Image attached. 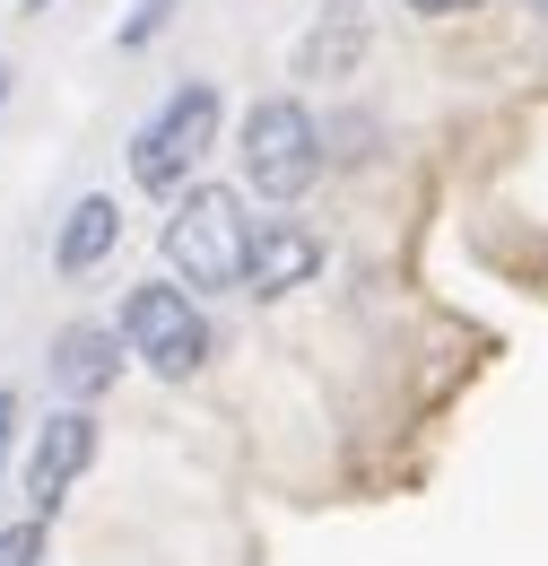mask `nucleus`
Here are the masks:
<instances>
[{"mask_svg": "<svg viewBox=\"0 0 548 566\" xmlns=\"http://www.w3.org/2000/svg\"><path fill=\"white\" fill-rule=\"evenodd\" d=\"M244 253H253V218L226 184H192L175 218H166V262L183 287H244Z\"/></svg>", "mask_w": 548, "mask_h": 566, "instance_id": "obj_1", "label": "nucleus"}, {"mask_svg": "<svg viewBox=\"0 0 548 566\" xmlns=\"http://www.w3.org/2000/svg\"><path fill=\"white\" fill-rule=\"evenodd\" d=\"M244 184L262 192V201H296L314 175H323V132H314V114L296 105V96H262L253 114H244Z\"/></svg>", "mask_w": 548, "mask_h": 566, "instance_id": "obj_2", "label": "nucleus"}, {"mask_svg": "<svg viewBox=\"0 0 548 566\" xmlns=\"http://www.w3.org/2000/svg\"><path fill=\"white\" fill-rule=\"evenodd\" d=\"M209 140H218V87H209V78H183V87L139 123V140H131L139 192H175V184L209 157Z\"/></svg>", "mask_w": 548, "mask_h": 566, "instance_id": "obj_3", "label": "nucleus"}, {"mask_svg": "<svg viewBox=\"0 0 548 566\" xmlns=\"http://www.w3.org/2000/svg\"><path fill=\"white\" fill-rule=\"evenodd\" d=\"M123 340H131V357H148L166 384H183V375L209 366V314L192 305V287L148 280V287L123 296Z\"/></svg>", "mask_w": 548, "mask_h": 566, "instance_id": "obj_4", "label": "nucleus"}, {"mask_svg": "<svg viewBox=\"0 0 548 566\" xmlns=\"http://www.w3.org/2000/svg\"><path fill=\"white\" fill-rule=\"evenodd\" d=\"M87 462H96V419H87V410H53V419L35 427V453H27V496H35V514H53Z\"/></svg>", "mask_w": 548, "mask_h": 566, "instance_id": "obj_5", "label": "nucleus"}, {"mask_svg": "<svg viewBox=\"0 0 548 566\" xmlns=\"http://www.w3.org/2000/svg\"><path fill=\"white\" fill-rule=\"evenodd\" d=\"M314 271H323V235H305L296 218L253 227V253H244V287L253 296H287V287H305Z\"/></svg>", "mask_w": 548, "mask_h": 566, "instance_id": "obj_6", "label": "nucleus"}, {"mask_svg": "<svg viewBox=\"0 0 548 566\" xmlns=\"http://www.w3.org/2000/svg\"><path fill=\"white\" fill-rule=\"evenodd\" d=\"M123 244V210H114V192H87V201H70V218H62V235H53V271H96L105 253Z\"/></svg>", "mask_w": 548, "mask_h": 566, "instance_id": "obj_7", "label": "nucleus"}, {"mask_svg": "<svg viewBox=\"0 0 548 566\" xmlns=\"http://www.w3.org/2000/svg\"><path fill=\"white\" fill-rule=\"evenodd\" d=\"M114 366H123V349H114L105 323H70L62 340H53V384H62L70 401H96L114 384Z\"/></svg>", "mask_w": 548, "mask_h": 566, "instance_id": "obj_8", "label": "nucleus"}, {"mask_svg": "<svg viewBox=\"0 0 548 566\" xmlns=\"http://www.w3.org/2000/svg\"><path fill=\"white\" fill-rule=\"evenodd\" d=\"M357 44H366V18H357V0H331V35H314V44H305V71H340Z\"/></svg>", "mask_w": 548, "mask_h": 566, "instance_id": "obj_9", "label": "nucleus"}, {"mask_svg": "<svg viewBox=\"0 0 548 566\" xmlns=\"http://www.w3.org/2000/svg\"><path fill=\"white\" fill-rule=\"evenodd\" d=\"M0 566H44V523H18V532H0Z\"/></svg>", "mask_w": 548, "mask_h": 566, "instance_id": "obj_10", "label": "nucleus"}, {"mask_svg": "<svg viewBox=\"0 0 548 566\" xmlns=\"http://www.w3.org/2000/svg\"><path fill=\"white\" fill-rule=\"evenodd\" d=\"M157 27H166V0H139V18H131V27H123V44H148Z\"/></svg>", "mask_w": 548, "mask_h": 566, "instance_id": "obj_11", "label": "nucleus"}, {"mask_svg": "<svg viewBox=\"0 0 548 566\" xmlns=\"http://www.w3.org/2000/svg\"><path fill=\"white\" fill-rule=\"evenodd\" d=\"M9 436H18V401L0 392V462H9Z\"/></svg>", "mask_w": 548, "mask_h": 566, "instance_id": "obj_12", "label": "nucleus"}, {"mask_svg": "<svg viewBox=\"0 0 548 566\" xmlns=\"http://www.w3.org/2000/svg\"><path fill=\"white\" fill-rule=\"evenodd\" d=\"M410 9H426V18H453V9H479V0H410Z\"/></svg>", "mask_w": 548, "mask_h": 566, "instance_id": "obj_13", "label": "nucleus"}, {"mask_svg": "<svg viewBox=\"0 0 548 566\" xmlns=\"http://www.w3.org/2000/svg\"><path fill=\"white\" fill-rule=\"evenodd\" d=\"M0 105H9V62H0Z\"/></svg>", "mask_w": 548, "mask_h": 566, "instance_id": "obj_14", "label": "nucleus"}, {"mask_svg": "<svg viewBox=\"0 0 548 566\" xmlns=\"http://www.w3.org/2000/svg\"><path fill=\"white\" fill-rule=\"evenodd\" d=\"M531 18H540V27H548V0H531Z\"/></svg>", "mask_w": 548, "mask_h": 566, "instance_id": "obj_15", "label": "nucleus"}, {"mask_svg": "<svg viewBox=\"0 0 548 566\" xmlns=\"http://www.w3.org/2000/svg\"><path fill=\"white\" fill-rule=\"evenodd\" d=\"M27 9H35V18H44V9H53V0H27Z\"/></svg>", "mask_w": 548, "mask_h": 566, "instance_id": "obj_16", "label": "nucleus"}]
</instances>
